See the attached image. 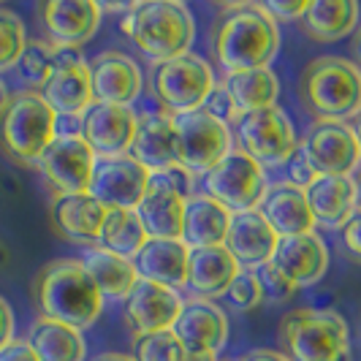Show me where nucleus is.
<instances>
[{
    "label": "nucleus",
    "mask_w": 361,
    "mask_h": 361,
    "mask_svg": "<svg viewBox=\"0 0 361 361\" xmlns=\"http://www.w3.org/2000/svg\"><path fill=\"white\" fill-rule=\"evenodd\" d=\"M280 49V25L261 3H226L212 25V54L223 76L269 68Z\"/></svg>",
    "instance_id": "1"
},
{
    "label": "nucleus",
    "mask_w": 361,
    "mask_h": 361,
    "mask_svg": "<svg viewBox=\"0 0 361 361\" xmlns=\"http://www.w3.org/2000/svg\"><path fill=\"white\" fill-rule=\"evenodd\" d=\"M33 296L41 318H52L79 331L90 329L104 312V296L79 258H57L38 271Z\"/></svg>",
    "instance_id": "2"
},
{
    "label": "nucleus",
    "mask_w": 361,
    "mask_h": 361,
    "mask_svg": "<svg viewBox=\"0 0 361 361\" xmlns=\"http://www.w3.org/2000/svg\"><path fill=\"white\" fill-rule=\"evenodd\" d=\"M120 30L155 66L190 52L196 41V19L180 0L130 3L120 17Z\"/></svg>",
    "instance_id": "3"
},
{
    "label": "nucleus",
    "mask_w": 361,
    "mask_h": 361,
    "mask_svg": "<svg viewBox=\"0 0 361 361\" xmlns=\"http://www.w3.org/2000/svg\"><path fill=\"white\" fill-rule=\"evenodd\" d=\"M299 98L315 120L350 123L361 111V68L334 54L315 57L302 71Z\"/></svg>",
    "instance_id": "4"
},
{
    "label": "nucleus",
    "mask_w": 361,
    "mask_h": 361,
    "mask_svg": "<svg viewBox=\"0 0 361 361\" xmlns=\"http://www.w3.org/2000/svg\"><path fill=\"white\" fill-rule=\"evenodd\" d=\"M280 345L290 361H350V331L334 310H290L280 321Z\"/></svg>",
    "instance_id": "5"
},
{
    "label": "nucleus",
    "mask_w": 361,
    "mask_h": 361,
    "mask_svg": "<svg viewBox=\"0 0 361 361\" xmlns=\"http://www.w3.org/2000/svg\"><path fill=\"white\" fill-rule=\"evenodd\" d=\"M54 114L41 92L22 90L11 95L6 111L0 114V147L8 158L38 166L41 155L54 142Z\"/></svg>",
    "instance_id": "6"
},
{
    "label": "nucleus",
    "mask_w": 361,
    "mask_h": 361,
    "mask_svg": "<svg viewBox=\"0 0 361 361\" xmlns=\"http://www.w3.org/2000/svg\"><path fill=\"white\" fill-rule=\"evenodd\" d=\"M215 85L217 79L212 66L193 52L158 63L152 71V92L163 111H169L171 117L201 109Z\"/></svg>",
    "instance_id": "7"
},
{
    "label": "nucleus",
    "mask_w": 361,
    "mask_h": 361,
    "mask_svg": "<svg viewBox=\"0 0 361 361\" xmlns=\"http://www.w3.org/2000/svg\"><path fill=\"white\" fill-rule=\"evenodd\" d=\"M236 145L258 166H283L296 152V130L290 117L280 106L258 109L239 114L234 126Z\"/></svg>",
    "instance_id": "8"
},
{
    "label": "nucleus",
    "mask_w": 361,
    "mask_h": 361,
    "mask_svg": "<svg viewBox=\"0 0 361 361\" xmlns=\"http://www.w3.org/2000/svg\"><path fill=\"white\" fill-rule=\"evenodd\" d=\"M201 182H204V193L220 201L231 215L258 209V204L267 193L264 166H258L239 147H234L217 166H212L201 177Z\"/></svg>",
    "instance_id": "9"
},
{
    "label": "nucleus",
    "mask_w": 361,
    "mask_h": 361,
    "mask_svg": "<svg viewBox=\"0 0 361 361\" xmlns=\"http://www.w3.org/2000/svg\"><path fill=\"white\" fill-rule=\"evenodd\" d=\"M171 120L177 130V161L196 177H204L212 166H217L234 149L231 128L209 117L204 109L174 114Z\"/></svg>",
    "instance_id": "10"
},
{
    "label": "nucleus",
    "mask_w": 361,
    "mask_h": 361,
    "mask_svg": "<svg viewBox=\"0 0 361 361\" xmlns=\"http://www.w3.org/2000/svg\"><path fill=\"white\" fill-rule=\"evenodd\" d=\"M318 177H350L361 166V147L350 123L315 120L299 142Z\"/></svg>",
    "instance_id": "11"
},
{
    "label": "nucleus",
    "mask_w": 361,
    "mask_h": 361,
    "mask_svg": "<svg viewBox=\"0 0 361 361\" xmlns=\"http://www.w3.org/2000/svg\"><path fill=\"white\" fill-rule=\"evenodd\" d=\"M149 177L152 171L130 152L114 158H95L87 193L106 209H136L139 201L145 199Z\"/></svg>",
    "instance_id": "12"
},
{
    "label": "nucleus",
    "mask_w": 361,
    "mask_h": 361,
    "mask_svg": "<svg viewBox=\"0 0 361 361\" xmlns=\"http://www.w3.org/2000/svg\"><path fill=\"white\" fill-rule=\"evenodd\" d=\"M41 25L54 49H82L101 27V3L95 0H47L41 3Z\"/></svg>",
    "instance_id": "13"
},
{
    "label": "nucleus",
    "mask_w": 361,
    "mask_h": 361,
    "mask_svg": "<svg viewBox=\"0 0 361 361\" xmlns=\"http://www.w3.org/2000/svg\"><path fill=\"white\" fill-rule=\"evenodd\" d=\"M44 101L54 114H85L95 104L90 66L79 49H54L52 76L44 85Z\"/></svg>",
    "instance_id": "14"
},
{
    "label": "nucleus",
    "mask_w": 361,
    "mask_h": 361,
    "mask_svg": "<svg viewBox=\"0 0 361 361\" xmlns=\"http://www.w3.org/2000/svg\"><path fill=\"white\" fill-rule=\"evenodd\" d=\"M95 169V152L82 136L73 139H54L49 149L41 155L38 171L49 182L54 196L68 193H87Z\"/></svg>",
    "instance_id": "15"
},
{
    "label": "nucleus",
    "mask_w": 361,
    "mask_h": 361,
    "mask_svg": "<svg viewBox=\"0 0 361 361\" xmlns=\"http://www.w3.org/2000/svg\"><path fill=\"white\" fill-rule=\"evenodd\" d=\"M182 307L185 302L177 290L139 280L123 302V318L128 329L133 331V337H145L155 331H171Z\"/></svg>",
    "instance_id": "16"
},
{
    "label": "nucleus",
    "mask_w": 361,
    "mask_h": 361,
    "mask_svg": "<svg viewBox=\"0 0 361 361\" xmlns=\"http://www.w3.org/2000/svg\"><path fill=\"white\" fill-rule=\"evenodd\" d=\"M87 66H90L95 104L133 106V101L142 95V87H145L142 68L126 52L109 49V52H101L92 60H87Z\"/></svg>",
    "instance_id": "17"
},
{
    "label": "nucleus",
    "mask_w": 361,
    "mask_h": 361,
    "mask_svg": "<svg viewBox=\"0 0 361 361\" xmlns=\"http://www.w3.org/2000/svg\"><path fill=\"white\" fill-rule=\"evenodd\" d=\"M82 120H85L82 139L90 145L95 158H114L130 152L139 128V114L130 106L92 104Z\"/></svg>",
    "instance_id": "18"
},
{
    "label": "nucleus",
    "mask_w": 361,
    "mask_h": 361,
    "mask_svg": "<svg viewBox=\"0 0 361 361\" xmlns=\"http://www.w3.org/2000/svg\"><path fill=\"white\" fill-rule=\"evenodd\" d=\"M182 343L185 353H209L217 356L226 340H228V318L226 312L207 302V299H190L185 302L177 324L171 329Z\"/></svg>",
    "instance_id": "19"
},
{
    "label": "nucleus",
    "mask_w": 361,
    "mask_h": 361,
    "mask_svg": "<svg viewBox=\"0 0 361 361\" xmlns=\"http://www.w3.org/2000/svg\"><path fill=\"white\" fill-rule=\"evenodd\" d=\"M269 264L277 271H283L288 283H293L296 288H307L324 280L329 269V247L315 231L299 236H280Z\"/></svg>",
    "instance_id": "20"
},
{
    "label": "nucleus",
    "mask_w": 361,
    "mask_h": 361,
    "mask_svg": "<svg viewBox=\"0 0 361 361\" xmlns=\"http://www.w3.org/2000/svg\"><path fill=\"white\" fill-rule=\"evenodd\" d=\"M139 280L158 283L163 288H188L190 247L182 239H147L145 247L133 258Z\"/></svg>",
    "instance_id": "21"
},
{
    "label": "nucleus",
    "mask_w": 361,
    "mask_h": 361,
    "mask_svg": "<svg viewBox=\"0 0 361 361\" xmlns=\"http://www.w3.org/2000/svg\"><path fill=\"white\" fill-rule=\"evenodd\" d=\"M277 242L280 236L274 234V228L264 220V215L258 209H250L231 217L223 247L239 261L242 269H258L271 261Z\"/></svg>",
    "instance_id": "22"
},
{
    "label": "nucleus",
    "mask_w": 361,
    "mask_h": 361,
    "mask_svg": "<svg viewBox=\"0 0 361 361\" xmlns=\"http://www.w3.org/2000/svg\"><path fill=\"white\" fill-rule=\"evenodd\" d=\"M106 220V207L95 201L90 193H68L54 196L52 226L54 231L73 245H98V236Z\"/></svg>",
    "instance_id": "23"
},
{
    "label": "nucleus",
    "mask_w": 361,
    "mask_h": 361,
    "mask_svg": "<svg viewBox=\"0 0 361 361\" xmlns=\"http://www.w3.org/2000/svg\"><path fill=\"white\" fill-rule=\"evenodd\" d=\"M258 212L274 228L277 236H299L315 231V217L310 212L305 190L293 188L290 182L267 185V193L258 204Z\"/></svg>",
    "instance_id": "24"
},
{
    "label": "nucleus",
    "mask_w": 361,
    "mask_h": 361,
    "mask_svg": "<svg viewBox=\"0 0 361 361\" xmlns=\"http://www.w3.org/2000/svg\"><path fill=\"white\" fill-rule=\"evenodd\" d=\"M185 204L174 188H169L161 177H149L145 199L139 201L136 215L142 220L149 239H182L185 228Z\"/></svg>",
    "instance_id": "25"
},
{
    "label": "nucleus",
    "mask_w": 361,
    "mask_h": 361,
    "mask_svg": "<svg viewBox=\"0 0 361 361\" xmlns=\"http://www.w3.org/2000/svg\"><path fill=\"white\" fill-rule=\"evenodd\" d=\"M310 212L315 217V226L324 228H343L350 215L359 209V188L353 177H318L305 190Z\"/></svg>",
    "instance_id": "26"
},
{
    "label": "nucleus",
    "mask_w": 361,
    "mask_h": 361,
    "mask_svg": "<svg viewBox=\"0 0 361 361\" xmlns=\"http://www.w3.org/2000/svg\"><path fill=\"white\" fill-rule=\"evenodd\" d=\"M130 155L139 163H145L149 171L180 163L177 161V130H174V120L169 111L155 109V111H145L139 117Z\"/></svg>",
    "instance_id": "27"
},
{
    "label": "nucleus",
    "mask_w": 361,
    "mask_h": 361,
    "mask_svg": "<svg viewBox=\"0 0 361 361\" xmlns=\"http://www.w3.org/2000/svg\"><path fill=\"white\" fill-rule=\"evenodd\" d=\"M242 271L239 261L228 253L223 245L217 247H199L190 250V269H188V286L204 296L207 302L228 296L231 283Z\"/></svg>",
    "instance_id": "28"
},
{
    "label": "nucleus",
    "mask_w": 361,
    "mask_h": 361,
    "mask_svg": "<svg viewBox=\"0 0 361 361\" xmlns=\"http://www.w3.org/2000/svg\"><path fill=\"white\" fill-rule=\"evenodd\" d=\"M231 212L207 193H196L185 204V228H182V242L190 250L199 247H217L226 242L228 226H231Z\"/></svg>",
    "instance_id": "29"
},
{
    "label": "nucleus",
    "mask_w": 361,
    "mask_h": 361,
    "mask_svg": "<svg viewBox=\"0 0 361 361\" xmlns=\"http://www.w3.org/2000/svg\"><path fill=\"white\" fill-rule=\"evenodd\" d=\"M359 17L361 8L356 0H310L299 27L318 44H334L356 30Z\"/></svg>",
    "instance_id": "30"
},
{
    "label": "nucleus",
    "mask_w": 361,
    "mask_h": 361,
    "mask_svg": "<svg viewBox=\"0 0 361 361\" xmlns=\"http://www.w3.org/2000/svg\"><path fill=\"white\" fill-rule=\"evenodd\" d=\"M82 267L87 269L92 283L98 286L104 299H114V302H126V296L139 283V274L133 269V261H128L123 255H114L92 245L82 258Z\"/></svg>",
    "instance_id": "31"
},
{
    "label": "nucleus",
    "mask_w": 361,
    "mask_h": 361,
    "mask_svg": "<svg viewBox=\"0 0 361 361\" xmlns=\"http://www.w3.org/2000/svg\"><path fill=\"white\" fill-rule=\"evenodd\" d=\"M27 343L36 350L38 361H85L87 356V343L82 331L52 318H38L30 326Z\"/></svg>",
    "instance_id": "32"
},
{
    "label": "nucleus",
    "mask_w": 361,
    "mask_h": 361,
    "mask_svg": "<svg viewBox=\"0 0 361 361\" xmlns=\"http://www.w3.org/2000/svg\"><path fill=\"white\" fill-rule=\"evenodd\" d=\"M223 85L231 92L239 114L277 106V98H280V79L271 68L228 73V76H223Z\"/></svg>",
    "instance_id": "33"
},
{
    "label": "nucleus",
    "mask_w": 361,
    "mask_h": 361,
    "mask_svg": "<svg viewBox=\"0 0 361 361\" xmlns=\"http://www.w3.org/2000/svg\"><path fill=\"white\" fill-rule=\"evenodd\" d=\"M147 239L149 236H147L136 209H106V220H104V228L98 236V247L133 261L136 253L145 247Z\"/></svg>",
    "instance_id": "34"
},
{
    "label": "nucleus",
    "mask_w": 361,
    "mask_h": 361,
    "mask_svg": "<svg viewBox=\"0 0 361 361\" xmlns=\"http://www.w3.org/2000/svg\"><path fill=\"white\" fill-rule=\"evenodd\" d=\"M54 68V47L47 41V38H33L27 41L25 52L19 57V63L14 66L19 82L33 92H41L47 79L52 76Z\"/></svg>",
    "instance_id": "35"
},
{
    "label": "nucleus",
    "mask_w": 361,
    "mask_h": 361,
    "mask_svg": "<svg viewBox=\"0 0 361 361\" xmlns=\"http://www.w3.org/2000/svg\"><path fill=\"white\" fill-rule=\"evenodd\" d=\"M27 47V30L19 14L0 6V73L11 71Z\"/></svg>",
    "instance_id": "36"
},
{
    "label": "nucleus",
    "mask_w": 361,
    "mask_h": 361,
    "mask_svg": "<svg viewBox=\"0 0 361 361\" xmlns=\"http://www.w3.org/2000/svg\"><path fill=\"white\" fill-rule=\"evenodd\" d=\"M136 361H182L185 348L174 331H155L145 337H133Z\"/></svg>",
    "instance_id": "37"
},
{
    "label": "nucleus",
    "mask_w": 361,
    "mask_h": 361,
    "mask_svg": "<svg viewBox=\"0 0 361 361\" xmlns=\"http://www.w3.org/2000/svg\"><path fill=\"white\" fill-rule=\"evenodd\" d=\"M228 299L236 310H255L264 302V290H261V280H258V271L255 269H242L236 274V280L231 283L228 290Z\"/></svg>",
    "instance_id": "38"
},
{
    "label": "nucleus",
    "mask_w": 361,
    "mask_h": 361,
    "mask_svg": "<svg viewBox=\"0 0 361 361\" xmlns=\"http://www.w3.org/2000/svg\"><path fill=\"white\" fill-rule=\"evenodd\" d=\"M258 280H261V290H264V302H288L296 293V286L288 283V277L283 271H277L271 264L258 267Z\"/></svg>",
    "instance_id": "39"
},
{
    "label": "nucleus",
    "mask_w": 361,
    "mask_h": 361,
    "mask_svg": "<svg viewBox=\"0 0 361 361\" xmlns=\"http://www.w3.org/2000/svg\"><path fill=\"white\" fill-rule=\"evenodd\" d=\"M204 111L209 114V117H215V120H220L223 126H234L236 117H239V109H236L234 98H231V92L226 90V85L220 82V85H215V90L207 95V101H204Z\"/></svg>",
    "instance_id": "40"
},
{
    "label": "nucleus",
    "mask_w": 361,
    "mask_h": 361,
    "mask_svg": "<svg viewBox=\"0 0 361 361\" xmlns=\"http://www.w3.org/2000/svg\"><path fill=\"white\" fill-rule=\"evenodd\" d=\"M152 174H155V177H161L169 188H174L182 199L196 196V174H193V171H188L182 163H171V166L158 169V171H152Z\"/></svg>",
    "instance_id": "41"
},
{
    "label": "nucleus",
    "mask_w": 361,
    "mask_h": 361,
    "mask_svg": "<svg viewBox=\"0 0 361 361\" xmlns=\"http://www.w3.org/2000/svg\"><path fill=\"white\" fill-rule=\"evenodd\" d=\"M288 169V180L286 182H290L293 188H299V190H307L312 182L318 180V171L312 169V163L307 161V155L302 152V147H296V152L288 158V163H286Z\"/></svg>",
    "instance_id": "42"
},
{
    "label": "nucleus",
    "mask_w": 361,
    "mask_h": 361,
    "mask_svg": "<svg viewBox=\"0 0 361 361\" xmlns=\"http://www.w3.org/2000/svg\"><path fill=\"white\" fill-rule=\"evenodd\" d=\"M261 8L277 25L280 22H299L302 14H305V8H307V0H267V3H261Z\"/></svg>",
    "instance_id": "43"
},
{
    "label": "nucleus",
    "mask_w": 361,
    "mask_h": 361,
    "mask_svg": "<svg viewBox=\"0 0 361 361\" xmlns=\"http://www.w3.org/2000/svg\"><path fill=\"white\" fill-rule=\"evenodd\" d=\"M343 247L348 258H353L356 264H361V209H356L350 220L345 223L343 228Z\"/></svg>",
    "instance_id": "44"
},
{
    "label": "nucleus",
    "mask_w": 361,
    "mask_h": 361,
    "mask_svg": "<svg viewBox=\"0 0 361 361\" xmlns=\"http://www.w3.org/2000/svg\"><path fill=\"white\" fill-rule=\"evenodd\" d=\"M85 117V114H82ZM79 114H57L54 117V139H73V136H82V128L85 120Z\"/></svg>",
    "instance_id": "45"
},
{
    "label": "nucleus",
    "mask_w": 361,
    "mask_h": 361,
    "mask_svg": "<svg viewBox=\"0 0 361 361\" xmlns=\"http://www.w3.org/2000/svg\"><path fill=\"white\" fill-rule=\"evenodd\" d=\"M0 361H38V356L27 340H11L0 350Z\"/></svg>",
    "instance_id": "46"
},
{
    "label": "nucleus",
    "mask_w": 361,
    "mask_h": 361,
    "mask_svg": "<svg viewBox=\"0 0 361 361\" xmlns=\"http://www.w3.org/2000/svg\"><path fill=\"white\" fill-rule=\"evenodd\" d=\"M14 340V312L8 307V302L0 296V350Z\"/></svg>",
    "instance_id": "47"
},
{
    "label": "nucleus",
    "mask_w": 361,
    "mask_h": 361,
    "mask_svg": "<svg viewBox=\"0 0 361 361\" xmlns=\"http://www.w3.org/2000/svg\"><path fill=\"white\" fill-rule=\"evenodd\" d=\"M242 361H290L286 353H280V350H253V353H247Z\"/></svg>",
    "instance_id": "48"
},
{
    "label": "nucleus",
    "mask_w": 361,
    "mask_h": 361,
    "mask_svg": "<svg viewBox=\"0 0 361 361\" xmlns=\"http://www.w3.org/2000/svg\"><path fill=\"white\" fill-rule=\"evenodd\" d=\"M92 361H136V356H126V353H101Z\"/></svg>",
    "instance_id": "49"
},
{
    "label": "nucleus",
    "mask_w": 361,
    "mask_h": 361,
    "mask_svg": "<svg viewBox=\"0 0 361 361\" xmlns=\"http://www.w3.org/2000/svg\"><path fill=\"white\" fill-rule=\"evenodd\" d=\"M8 101H11V92H8V87H6V82L0 79V114L6 111V106H8Z\"/></svg>",
    "instance_id": "50"
},
{
    "label": "nucleus",
    "mask_w": 361,
    "mask_h": 361,
    "mask_svg": "<svg viewBox=\"0 0 361 361\" xmlns=\"http://www.w3.org/2000/svg\"><path fill=\"white\" fill-rule=\"evenodd\" d=\"M182 361H217V356H209V353H185Z\"/></svg>",
    "instance_id": "51"
},
{
    "label": "nucleus",
    "mask_w": 361,
    "mask_h": 361,
    "mask_svg": "<svg viewBox=\"0 0 361 361\" xmlns=\"http://www.w3.org/2000/svg\"><path fill=\"white\" fill-rule=\"evenodd\" d=\"M350 128H353V136H356V142H359V147H361V111L350 120Z\"/></svg>",
    "instance_id": "52"
},
{
    "label": "nucleus",
    "mask_w": 361,
    "mask_h": 361,
    "mask_svg": "<svg viewBox=\"0 0 361 361\" xmlns=\"http://www.w3.org/2000/svg\"><path fill=\"white\" fill-rule=\"evenodd\" d=\"M8 264V250H6V245H0V267H6Z\"/></svg>",
    "instance_id": "53"
},
{
    "label": "nucleus",
    "mask_w": 361,
    "mask_h": 361,
    "mask_svg": "<svg viewBox=\"0 0 361 361\" xmlns=\"http://www.w3.org/2000/svg\"><path fill=\"white\" fill-rule=\"evenodd\" d=\"M356 54H359V63H361V27H359V36H356Z\"/></svg>",
    "instance_id": "54"
},
{
    "label": "nucleus",
    "mask_w": 361,
    "mask_h": 361,
    "mask_svg": "<svg viewBox=\"0 0 361 361\" xmlns=\"http://www.w3.org/2000/svg\"><path fill=\"white\" fill-rule=\"evenodd\" d=\"M356 188H359V209H361V177L356 180Z\"/></svg>",
    "instance_id": "55"
}]
</instances>
